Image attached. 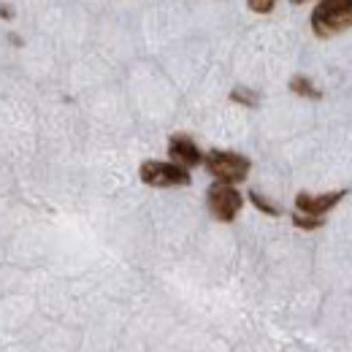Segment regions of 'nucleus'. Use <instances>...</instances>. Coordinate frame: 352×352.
Masks as SVG:
<instances>
[{"label":"nucleus","instance_id":"1","mask_svg":"<svg viewBox=\"0 0 352 352\" xmlns=\"http://www.w3.org/2000/svg\"><path fill=\"white\" fill-rule=\"evenodd\" d=\"M311 28L317 36L328 38L352 28V0H322L311 11Z\"/></svg>","mask_w":352,"mask_h":352},{"label":"nucleus","instance_id":"2","mask_svg":"<svg viewBox=\"0 0 352 352\" xmlns=\"http://www.w3.org/2000/svg\"><path fill=\"white\" fill-rule=\"evenodd\" d=\"M204 166L222 184H241L252 171L250 157L239 152H228V149H212L209 155H204Z\"/></svg>","mask_w":352,"mask_h":352},{"label":"nucleus","instance_id":"3","mask_svg":"<svg viewBox=\"0 0 352 352\" xmlns=\"http://www.w3.org/2000/svg\"><path fill=\"white\" fill-rule=\"evenodd\" d=\"M206 206H209V212H212L214 220L233 222L241 214V209H244V195L236 190V184L214 182L206 190Z\"/></svg>","mask_w":352,"mask_h":352},{"label":"nucleus","instance_id":"4","mask_svg":"<svg viewBox=\"0 0 352 352\" xmlns=\"http://www.w3.org/2000/svg\"><path fill=\"white\" fill-rule=\"evenodd\" d=\"M138 176L149 187H187L192 182L190 171L171 160H146V163H141Z\"/></svg>","mask_w":352,"mask_h":352},{"label":"nucleus","instance_id":"5","mask_svg":"<svg viewBox=\"0 0 352 352\" xmlns=\"http://www.w3.org/2000/svg\"><path fill=\"white\" fill-rule=\"evenodd\" d=\"M168 157H171V163L176 166H182V168H198L201 163H204V152H201V146L190 138V135H184V133H176L168 138Z\"/></svg>","mask_w":352,"mask_h":352},{"label":"nucleus","instance_id":"6","mask_svg":"<svg viewBox=\"0 0 352 352\" xmlns=\"http://www.w3.org/2000/svg\"><path fill=\"white\" fill-rule=\"evenodd\" d=\"M344 195H347L344 190L320 192V195H314V192H298V195H296V212L311 214V217H325L336 204H342Z\"/></svg>","mask_w":352,"mask_h":352},{"label":"nucleus","instance_id":"7","mask_svg":"<svg viewBox=\"0 0 352 352\" xmlns=\"http://www.w3.org/2000/svg\"><path fill=\"white\" fill-rule=\"evenodd\" d=\"M250 201H252V206H255L258 212H263V214H268V217H279V214H282V209H279L274 201H268L263 192H258V190L250 192Z\"/></svg>","mask_w":352,"mask_h":352},{"label":"nucleus","instance_id":"8","mask_svg":"<svg viewBox=\"0 0 352 352\" xmlns=\"http://www.w3.org/2000/svg\"><path fill=\"white\" fill-rule=\"evenodd\" d=\"M290 89H293L296 95H301V98H311V100L320 98V89L314 87L311 79H307V76H293V79H290Z\"/></svg>","mask_w":352,"mask_h":352},{"label":"nucleus","instance_id":"9","mask_svg":"<svg viewBox=\"0 0 352 352\" xmlns=\"http://www.w3.org/2000/svg\"><path fill=\"white\" fill-rule=\"evenodd\" d=\"M322 222L325 217H311V214H301V212L293 214V225L301 230H317V228H322Z\"/></svg>","mask_w":352,"mask_h":352},{"label":"nucleus","instance_id":"10","mask_svg":"<svg viewBox=\"0 0 352 352\" xmlns=\"http://www.w3.org/2000/svg\"><path fill=\"white\" fill-rule=\"evenodd\" d=\"M230 100H233V103H241V106H258V95L244 87L233 89V92H230Z\"/></svg>","mask_w":352,"mask_h":352},{"label":"nucleus","instance_id":"11","mask_svg":"<svg viewBox=\"0 0 352 352\" xmlns=\"http://www.w3.org/2000/svg\"><path fill=\"white\" fill-rule=\"evenodd\" d=\"M247 3H250V8H252V11H258V14H268V11L274 8V3H276V0H247Z\"/></svg>","mask_w":352,"mask_h":352},{"label":"nucleus","instance_id":"12","mask_svg":"<svg viewBox=\"0 0 352 352\" xmlns=\"http://www.w3.org/2000/svg\"><path fill=\"white\" fill-rule=\"evenodd\" d=\"M296 3H304V0H296Z\"/></svg>","mask_w":352,"mask_h":352}]
</instances>
